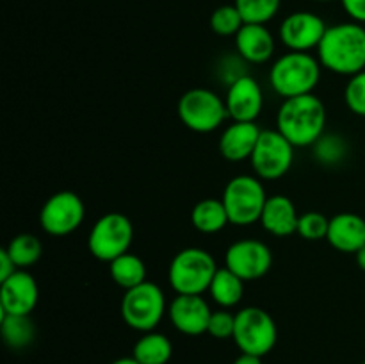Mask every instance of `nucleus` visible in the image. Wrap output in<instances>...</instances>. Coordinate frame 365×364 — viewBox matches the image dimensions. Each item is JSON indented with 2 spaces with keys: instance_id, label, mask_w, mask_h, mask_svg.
Wrapping results in <instances>:
<instances>
[{
  "instance_id": "obj_31",
  "label": "nucleus",
  "mask_w": 365,
  "mask_h": 364,
  "mask_svg": "<svg viewBox=\"0 0 365 364\" xmlns=\"http://www.w3.org/2000/svg\"><path fill=\"white\" fill-rule=\"evenodd\" d=\"M344 100L353 114L365 118V70L349 77L344 89Z\"/></svg>"
},
{
  "instance_id": "obj_18",
  "label": "nucleus",
  "mask_w": 365,
  "mask_h": 364,
  "mask_svg": "<svg viewBox=\"0 0 365 364\" xmlns=\"http://www.w3.org/2000/svg\"><path fill=\"white\" fill-rule=\"evenodd\" d=\"M234 41L237 56L252 64L267 63L273 57L277 46L273 32L262 24H245L235 34Z\"/></svg>"
},
{
  "instance_id": "obj_5",
  "label": "nucleus",
  "mask_w": 365,
  "mask_h": 364,
  "mask_svg": "<svg viewBox=\"0 0 365 364\" xmlns=\"http://www.w3.org/2000/svg\"><path fill=\"white\" fill-rule=\"evenodd\" d=\"M221 200L230 223L248 227L260 221L267 195L262 181L257 175H237L227 182Z\"/></svg>"
},
{
  "instance_id": "obj_37",
  "label": "nucleus",
  "mask_w": 365,
  "mask_h": 364,
  "mask_svg": "<svg viewBox=\"0 0 365 364\" xmlns=\"http://www.w3.org/2000/svg\"><path fill=\"white\" fill-rule=\"evenodd\" d=\"M110 364H141L134 359V357H120V359L113 360Z\"/></svg>"
},
{
  "instance_id": "obj_11",
  "label": "nucleus",
  "mask_w": 365,
  "mask_h": 364,
  "mask_svg": "<svg viewBox=\"0 0 365 364\" xmlns=\"http://www.w3.org/2000/svg\"><path fill=\"white\" fill-rule=\"evenodd\" d=\"M86 218V206L73 191H57L46 198L39 211V225L53 238H63L81 228Z\"/></svg>"
},
{
  "instance_id": "obj_15",
  "label": "nucleus",
  "mask_w": 365,
  "mask_h": 364,
  "mask_svg": "<svg viewBox=\"0 0 365 364\" xmlns=\"http://www.w3.org/2000/svg\"><path fill=\"white\" fill-rule=\"evenodd\" d=\"M39 300V288L36 278L27 270H18L0 282V310L2 314L31 316Z\"/></svg>"
},
{
  "instance_id": "obj_8",
  "label": "nucleus",
  "mask_w": 365,
  "mask_h": 364,
  "mask_svg": "<svg viewBox=\"0 0 365 364\" xmlns=\"http://www.w3.org/2000/svg\"><path fill=\"white\" fill-rule=\"evenodd\" d=\"M232 339L241 353L264 357L274 348L278 341L277 323L262 307H242L235 314V328Z\"/></svg>"
},
{
  "instance_id": "obj_7",
  "label": "nucleus",
  "mask_w": 365,
  "mask_h": 364,
  "mask_svg": "<svg viewBox=\"0 0 365 364\" xmlns=\"http://www.w3.org/2000/svg\"><path fill=\"white\" fill-rule=\"evenodd\" d=\"M177 114L189 131L198 134L214 132L228 118L225 98L207 88H192L185 91L177 103Z\"/></svg>"
},
{
  "instance_id": "obj_38",
  "label": "nucleus",
  "mask_w": 365,
  "mask_h": 364,
  "mask_svg": "<svg viewBox=\"0 0 365 364\" xmlns=\"http://www.w3.org/2000/svg\"><path fill=\"white\" fill-rule=\"evenodd\" d=\"M316 2H330V0H316Z\"/></svg>"
},
{
  "instance_id": "obj_14",
  "label": "nucleus",
  "mask_w": 365,
  "mask_h": 364,
  "mask_svg": "<svg viewBox=\"0 0 365 364\" xmlns=\"http://www.w3.org/2000/svg\"><path fill=\"white\" fill-rule=\"evenodd\" d=\"M168 316L171 325L180 334H207L212 309L202 295H177L168 305Z\"/></svg>"
},
{
  "instance_id": "obj_28",
  "label": "nucleus",
  "mask_w": 365,
  "mask_h": 364,
  "mask_svg": "<svg viewBox=\"0 0 365 364\" xmlns=\"http://www.w3.org/2000/svg\"><path fill=\"white\" fill-rule=\"evenodd\" d=\"M245 24H262L273 20L280 11L282 0H234Z\"/></svg>"
},
{
  "instance_id": "obj_6",
  "label": "nucleus",
  "mask_w": 365,
  "mask_h": 364,
  "mask_svg": "<svg viewBox=\"0 0 365 364\" xmlns=\"http://www.w3.org/2000/svg\"><path fill=\"white\" fill-rule=\"evenodd\" d=\"M120 313L127 327L143 332V334L152 332L168 313L166 296L155 282L146 280L125 291Z\"/></svg>"
},
{
  "instance_id": "obj_13",
  "label": "nucleus",
  "mask_w": 365,
  "mask_h": 364,
  "mask_svg": "<svg viewBox=\"0 0 365 364\" xmlns=\"http://www.w3.org/2000/svg\"><path fill=\"white\" fill-rule=\"evenodd\" d=\"M328 25L323 18L310 11H296L284 18L278 38L292 52H310L319 46Z\"/></svg>"
},
{
  "instance_id": "obj_24",
  "label": "nucleus",
  "mask_w": 365,
  "mask_h": 364,
  "mask_svg": "<svg viewBox=\"0 0 365 364\" xmlns=\"http://www.w3.org/2000/svg\"><path fill=\"white\" fill-rule=\"evenodd\" d=\"M109 273L110 278L127 291L146 282V264L139 256L127 252L109 263Z\"/></svg>"
},
{
  "instance_id": "obj_30",
  "label": "nucleus",
  "mask_w": 365,
  "mask_h": 364,
  "mask_svg": "<svg viewBox=\"0 0 365 364\" xmlns=\"http://www.w3.org/2000/svg\"><path fill=\"white\" fill-rule=\"evenodd\" d=\"M328 227H330V218H327L319 211H307V213L299 214L298 234L307 241L327 239Z\"/></svg>"
},
{
  "instance_id": "obj_34",
  "label": "nucleus",
  "mask_w": 365,
  "mask_h": 364,
  "mask_svg": "<svg viewBox=\"0 0 365 364\" xmlns=\"http://www.w3.org/2000/svg\"><path fill=\"white\" fill-rule=\"evenodd\" d=\"M14 271H18L16 264H14V261L11 259V256L7 253V250L2 248L0 250V282H4L6 278H9Z\"/></svg>"
},
{
  "instance_id": "obj_17",
  "label": "nucleus",
  "mask_w": 365,
  "mask_h": 364,
  "mask_svg": "<svg viewBox=\"0 0 365 364\" xmlns=\"http://www.w3.org/2000/svg\"><path fill=\"white\" fill-rule=\"evenodd\" d=\"M262 128L255 121H232L220 138V153L227 161H250Z\"/></svg>"
},
{
  "instance_id": "obj_39",
  "label": "nucleus",
  "mask_w": 365,
  "mask_h": 364,
  "mask_svg": "<svg viewBox=\"0 0 365 364\" xmlns=\"http://www.w3.org/2000/svg\"><path fill=\"white\" fill-rule=\"evenodd\" d=\"M362 364H365V360H364V363H362Z\"/></svg>"
},
{
  "instance_id": "obj_22",
  "label": "nucleus",
  "mask_w": 365,
  "mask_h": 364,
  "mask_svg": "<svg viewBox=\"0 0 365 364\" xmlns=\"http://www.w3.org/2000/svg\"><path fill=\"white\" fill-rule=\"evenodd\" d=\"M173 355L171 339L163 332H145L135 341L132 357L141 364H168Z\"/></svg>"
},
{
  "instance_id": "obj_26",
  "label": "nucleus",
  "mask_w": 365,
  "mask_h": 364,
  "mask_svg": "<svg viewBox=\"0 0 365 364\" xmlns=\"http://www.w3.org/2000/svg\"><path fill=\"white\" fill-rule=\"evenodd\" d=\"M7 253L11 256V259L14 261L18 270H27V268L34 266L43 256V243L39 241L38 236L24 234L14 236L9 241V245L6 246Z\"/></svg>"
},
{
  "instance_id": "obj_25",
  "label": "nucleus",
  "mask_w": 365,
  "mask_h": 364,
  "mask_svg": "<svg viewBox=\"0 0 365 364\" xmlns=\"http://www.w3.org/2000/svg\"><path fill=\"white\" fill-rule=\"evenodd\" d=\"M4 343L13 350L27 348L36 338V327L31 316H20V314H2V325H0Z\"/></svg>"
},
{
  "instance_id": "obj_1",
  "label": "nucleus",
  "mask_w": 365,
  "mask_h": 364,
  "mask_svg": "<svg viewBox=\"0 0 365 364\" xmlns=\"http://www.w3.org/2000/svg\"><path fill=\"white\" fill-rule=\"evenodd\" d=\"M321 66L337 75H353L365 70V27L356 21L330 25L317 46Z\"/></svg>"
},
{
  "instance_id": "obj_12",
  "label": "nucleus",
  "mask_w": 365,
  "mask_h": 364,
  "mask_svg": "<svg viewBox=\"0 0 365 364\" xmlns=\"http://www.w3.org/2000/svg\"><path fill=\"white\" fill-rule=\"evenodd\" d=\"M225 266L245 282L259 280L273 266V252L259 239H239L225 252Z\"/></svg>"
},
{
  "instance_id": "obj_20",
  "label": "nucleus",
  "mask_w": 365,
  "mask_h": 364,
  "mask_svg": "<svg viewBox=\"0 0 365 364\" xmlns=\"http://www.w3.org/2000/svg\"><path fill=\"white\" fill-rule=\"evenodd\" d=\"M298 209L289 196H267L262 216H260V225H262L264 231L277 236V238H285V236L298 232Z\"/></svg>"
},
{
  "instance_id": "obj_23",
  "label": "nucleus",
  "mask_w": 365,
  "mask_h": 364,
  "mask_svg": "<svg viewBox=\"0 0 365 364\" xmlns=\"http://www.w3.org/2000/svg\"><path fill=\"white\" fill-rule=\"evenodd\" d=\"M191 223L202 234H217L223 231L230 223L223 200H200L191 211Z\"/></svg>"
},
{
  "instance_id": "obj_32",
  "label": "nucleus",
  "mask_w": 365,
  "mask_h": 364,
  "mask_svg": "<svg viewBox=\"0 0 365 364\" xmlns=\"http://www.w3.org/2000/svg\"><path fill=\"white\" fill-rule=\"evenodd\" d=\"M234 328H235V314H232L228 309L212 310V316H210L207 334L212 335L214 339H228V338H234Z\"/></svg>"
},
{
  "instance_id": "obj_36",
  "label": "nucleus",
  "mask_w": 365,
  "mask_h": 364,
  "mask_svg": "<svg viewBox=\"0 0 365 364\" xmlns=\"http://www.w3.org/2000/svg\"><path fill=\"white\" fill-rule=\"evenodd\" d=\"M355 257H356V264H359V268L365 273V246H362V248L355 253Z\"/></svg>"
},
{
  "instance_id": "obj_2",
  "label": "nucleus",
  "mask_w": 365,
  "mask_h": 364,
  "mask_svg": "<svg viewBox=\"0 0 365 364\" xmlns=\"http://www.w3.org/2000/svg\"><path fill=\"white\" fill-rule=\"evenodd\" d=\"M327 107L314 93L292 96L282 102L277 113V128L294 146H312L327 127Z\"/></svg>"
},
{
  "instance_id": "obj_27",
  "label": "nucleus",
  "mask_w": 365,
  "mask_h": 364,
  "mask_svg": "<svg viewBox=\"0 0 365 364\" xmlns=\"http://www.w3.org/2000/svg\"><path fill=\"white\" fill-rule=\"evenodd\" d=\"M314 159L327 168H335L346 159L349 152L348 141L337 132H324L312 145Z\"/></svg>"
},
{
  "instance_id": "obj_16",
  "label": "nucleus",
  "mask_w": 365,
  "mask_h": 364,
  "mask_svg": "<svg viewBox=\"0 0 365 364\" xmlns=\"http://www.w3.org/2000/svg\"><path fill=\"white\" fill-rule=\"evenodd\" d=\"M225 103L232 121H255L264 109L262 88L252 75H241L228 84Z\"/></svg>"
},
{
  "instance_id": "obj_10",
  "label": "nucleus",
  "mask_w": 365,
  "mask_h": 364,
  "mask_svg": "<svg viewBox=\"0 0 365 364\" xmlns=\"http://www.w3.org/2000/svg\"><path fill=\"white\" fill-rule=\"evenodd\" d=\"M296 146L278 128H266L260 132L255 150L250 157L252 170L260 181L282 178L294 163Z\"/></svg>"
},
{
  "instance_id": "obj_35",
  "label": "nucleus",
  "mask_w": 365,
  "mask_h": 364,
  "mask_svg": "<svg viewBox=\"0 0 365 364\" xmlns=\"http://www.w3.org/2000/svg\"><path fill=\"white\" fill-rule=\"evenodd\" d=\"M234 364H262V357L248 355V353H241L237 359L234 360Z\"/></svg>"
},
{
  "instance_id": "obj_21",
  "label": "nucleus",
  "mask_w": 365,
  "mask_h": 364,
  "mask_svg": "<svg viewBox=\"0 0 365 364\" xmlns=\"http://www.w3.org/2000/svg\"><path fill=\"white\" fill-rule=\"evenodd\" d=\"M210 298L221 307V309H232L237 305L245 296V280L227 266L217 268L212 282H210Z\"/></svg>"
},
{
  "instance_id": "obj_19",
  "label": "nucleus",
  "mask_w": 365,
  "mask_h": 364,
  "mask_svg": "<svg viewBox=\"0 0 365 364\" xmlns=\"http://www.w3.org/2000/svg\"><path fill=\"white\" fill-rule=\"evenodd\" d=\"M327 241L342 253H356L365 246V220L356 213H339L330 218Z\"/></svg>"
},
{
  "instance_id": "obj_29",
  "label": "nucleus",
  "mask_w": 365,
  "mask_h": 364,
  "mask_svg": "<svg viewBox=\"0 0 365 364\" xmlns=\"http://www.w3.org/2000/svg\"><path fill=\"white\" fill-rule=\"evenodd\" d=\"M210 29L216 32L217 36H223V38H228V36H234L241 31V27L245 25V20H242L241 13L235 7V4L232 6H220L217 9H214V13L210 14Z\"/></svg>"
},
{
  "instance_id": "obj_3",
  "label": "nucleus",
  "mask_w": 365,
  "mask_h": 364,
  "mask_svg": "<svg viewBox=\"0 0 365 364\" xmlns=\"http://www.w3.org/2000/svg\"><path fill=\"white\" fill-rule=\"evenodd\" d=\"M321 63L310 52H292L278 57L269 70L271 88L282 98L314 93L321 81Z\"/></svg>"
},
{
  "instance_id": "obj_33",
  "label": "nucleus",
  "mask_w": 365,
  "mask_h": 364,
  "mask_svg": "<svg viewBox=\"0 0 365 364\" xmlns=\"http://www.w3.org/2000/svg\"><path fill=\"white\" fill-rule=\"evenodd\" d=\"M341 4L351 21L365 25V0H341Z\"/></svg>"
},
{
  "instance_id": "obj_9",
  "label": "nucleus",
  "mask_w": 365,
  "mask_h": 364,
  "mask_svg": "<svg viewBox=\"0 0 365 364\" xmlns=\"http://www.w3.org/2000/svg\"><path fill=\"white\" fill-rule=\"evenodd\" d=\"M134 241V225L123 213H107L95 221L89 231L88 248L95 259L113 263L130 250Z\"/></svg>"
},
{
  "instance_id": "obj_4",
  "label": "nucleus",
  "mask_w": 365,
  "mask_h": 364,
  "mask_svg": "<svg viewBox=\"0 0 365 364\" xmlns=\"http://www.w3.org/2000/svg\"><path fill=\"white\" fill-rule=\"evenodd\" d=\"M217 271L212 253L189 246L175 253L168 268V282L177 295H203Z\"/></svg>"
}]
</instances>
